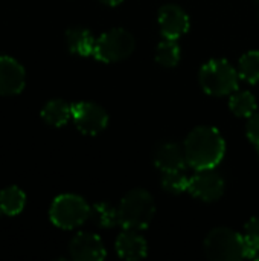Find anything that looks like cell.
<instances>
[{"mask_svg":"<svg viewBox=\"0 0 259 261\" xmlns=\"http://www.w3.org/2000/svg\"><path fill=\"white\" fill-rule=\"evenodd\" d=\"M224 151V139L214 127H197L185 141L186 162L195 170L215 168L221 162Z\"/></svg>","mask_w":259,"mask_h":261,"instance_id":"obj_1","label":"cell"},{"mask_svg":"<svg viewBox=\"0 0 259 261\" xmlns=\"http://www.w3.org/2000/svg\"><path fill=\"white\" fill-rule=\"evenodd\" d=\"M156 213L153 196L140 188L131 190L124 196L118 206L119 225L125 229H145L151 223Z\"/></svg>","mask_w":259,"mask_h":261,"instance_id":"obj_2","label":"cell"},{"mask_svg":"<svg viewBox=\"0 0 259 261\" xmlns=\"http://www.w3.org/2000/svg\"><path fill=\"white\" fill-rule=\"evenodd\" d=\"M200 84L208 95L223 96L238 90V72L223 58L211 60L200 69Z\"/></svg>","mask_w":259,"mask_h":261,"instance_id":"obj_3","label":"cell"},{"mask_svg":"<svg viewBox=\"0 0 259 261\" xmlns=\"http://www.w3.org/2000/svg\"><path fill=\"white\" fill-rule=\"evenodd\" d=\"M205 252L208 258L214 261H238L247 258L243 236L227 228H217L208 234L205 240Z\"/></svg>","mask_w":259,"mask_h":261,"instance_id":"obj_4","label":"cell"},{"mask_svg":"<svg viewBox=\"0 0 259 261\" xmlns=\"http://www.w3.org/2000/svg\"><path fill=\"white\" fill-rule=\"evenodd\" d=\"M49 217L61 229H75L90 217V206L76 194H61L52 202Z\"/></svg>","mask_w":259,"mask_h":261,"instance_id":"obj_5","label":"cell"},{"mask_svg":"<svg viewBox=\"0 0 259 261\" xmlns=\"http://www.w3.org/2000/svg\"><path fill=\"white\" fill-rule=\"evenodd\" d=\"M136 41L133 35L122 29L114 28L104 32L95 44V58L104 63H118L128 58L134 50Z\"/></svg>","mask_w":259,"mask_h":261,"instance_id":"obj_6","label":"cell"},{"mask_svg":"<svg viewBox=\"0 0 259 261\" xmlns=\"http://www.w3.org/2000/svg\"><path fill=\"white\" fill-rule=\"evenodd\" d=\"M72 118L76 125V128L84 135H98L101 133L108 122L107 112L89 101H81L72 106Z\"/></svg>","mask_w":259,"mask_h":261,"instance_id":"obj_7","label":"cell"},{"mask_svg":"<svg viewBox=\"0 0 259 261\" xmlns=\"http://www.w3.org/2000/svg\"><path fill=\"white\" fill-rule=\"evenodd\" d=\"M188 191L203 202H215L224 193V180L217 171H214V168L197 170L189 179Z\"/></svg>","mask_w":259,"mask_h":261,"instance_id":"obj_8","label":"cell"},{"mask_svg":"<svg viewBox=\"0 0 259 261\" xmlns=\"http://www.w3.org/2000/svg\"><path fill=\"white\" fill-rule=\"evenodd\" d=\"M26 86V72L23 66L6 55L0 57V95L12 96L23 92Z\"/></svg>","mask_w":259,"mask_h":261,"instance_id":"obj_9","label":"cell"},{"mask_svg":"<svg viewBox=\"0 0 259 261\" xmlns=\"http://www.w3.org/2000/svg\"><path fill=\"white\" fill-rule=\"evenodd\" d=\"M69 252L75 261H101L105 258L102 240L90 232L76 234L69 243Z\"/></svg>","mask_w":259,"mask_h":261,"instance_id":"obj_10","label":"cell"},{"mask_svg":"<svg viewBox=\"0 0 259 261\" xmlns=\"http://www.w3.org/2000/svg\"><path fill=\"white\" fill-rule=\"evenodd\" d=\"M159 23L165 38L177 40L189 29L188 14L177 5H165L159 11Z\"/></svg>","mask_w":259,"mask_h":261,"instance_id":"obj_11","label":"cell"},{"mask_svg":"<svg viewBox=\"0 0 259 261\" xmlns=\"http://www.w3.org/2000/svg\"><path fill=\"white\" fill-rule=\"evenodd\" d=\"M147 242L136 229H125L116 240V252L124 260H142L147 255Z\"/></svg>","mask_w":259,"mask_h":261,"instance_id":"obj_12","label":"cell"},{"mask_svg":"<svg viewBox=\"0 0 259 261\" xmlns=\"http://www.w3.org/2000/svg\"><path fill=\"white\" fill-rule=\"evenodd\" d=\"M154 164L160 171L168 173V171H182L188 162H186L185 151L177 144L166 142L157 148L154 156Z\"/></svg>","mask_w":259,"mask_h":261,"instance_id":"obj_13","label":"cell"},{"mask_svg":"<svg viewBox=\"0 0 259 261\" xmlns=\"http://www.w3.org/2000/svg\"><path fill=\"white\" fill-rule=\"evenodd\" d=\"M66 41L72 54L89 57V55H93L95 52L96 40L93 38L90 31L85 28H70L66 32Z\"/></svg>","mask_w":259,"mask_h":261,"instance_id":"obj_14","label":"cell"},{"mask_svg":"<svg viewBox=\"0 0 259 261\" xmlns=\"http://www.w3.org/2000/svg\"><path fill=\"white\" fill-rule=\"evenodd\" d=\"M41 118L52 127H63L72 118V107L63 99H52L43 107Z\"/></svg>","mask_w":259,"mask_h":261,"instance_id":"obj_15","label":"cell"},{"mask_svg":"<svg viewBox=\"0 0 259 261\" xmlns=\"http://www.w3.org/2000/svg\"><path fill=\"white\" fill-rule=\"evenodd\" d=\"M26 205V194L18 187H6L0 191V211L5 216H18Z\"/></svg>","mask_w":259,"mask_h":261,"instance_id":"obj_16","label":"cell"},{"mask_svg":"<svg viewBox=\"0 0 259 261\" xmlns=\"http://www.w3.org/2000/svg\"><path fill=\"white\" fill-rule=\"evenodd\" d=\"M231 110L240 118H250L256 110V99L250 92H234L229 99Z\"/></svg>","mask_w":259,"mask_h":261,"instance_id":"obj_17","label":"cell"},{"mask_svg":"<svg viewBox=\"0 0 259 261\" xmlns=\"http://www.w3.org/2000/svg\"><path fill=\"white\" fill-rule=\"evenodd\" d=\"M90 216H92L93 222L101 228H113V226L119 225L118 208H114L113 205H110L107 202L93 205L90 208Z\"/></svg>","mask_w":259,"mask_h":261,"instance_id":"obj_18","label":"cell"},{"mask_svg":"<svg viewBox=\"0 0 259 261\" xmlns=\"http://www.w3.org/2000/svg\"><path fill=\"white\" fill-rule=\"evenodd\" d=\"M238 75L250 84L259 83V50H250L240 58Z\"/></svg>","mask_w":259,"mask_h":261,"instance_id":"obj_19","label":"cell"},{"mask_svg":"<svg viewBox=\"0 0 259 261\" xmlns=\"http://www.w3.org/2000/svg\"><path fill=\"white\" fill-rule=\"evenodd\" d=\"M180 60V47L176 40L165 38L156 49V61L163 67H174Z\"/></svg>","mask_w":259,"mask_h":261,"instance_id":"obj_20","label":"cell"},{"mask_svg":"<svg viewBox=\"0 0 259 261\" xmlns=\"http://www.w3.org/2000/svg\"><path fill=\"white\" fill-rule=\"evenodd\" d=\"M243 239L247 249V258L256 257L259 254V217H253L246 223Z\"/></svg>","mask_w":259,"mask_h":261,"instance_id":"obj_21","label":"cell"},{"mask_svg":"<svg viewBox=\"0 0 259 261\" xmlns=\"http://www.w3.org/2000/svg\"><path fill=\"white\" fill-rule=\"evenodd\" d=\"M188 184H189V179L182 171H168V173H163L162 187L168 193L180 194L183 191H188Z\"/></svg>","mask_w":259,"mask_h":261,"instance_id":"obj_22","label":"cell"},{"mask_svg":"<svg viewBox=\"0 0 259 261\" xmlns=\"http://www.w3.org/2000/svg\"><path fill=\"white\" fill-rule=\"evenodd\" d=\"M247 138L252 144L259 147V113H253L247 122Z\"/></svg>","mask_w":259,"mask_h":261,"instance_id":"obj_23","label":"cell"},{"mask_svg":"<svg viewBox=\"0 0 259 261\" xmlns=\"http://www.w3.org/2000/svg\"><path fill=\"white\" fill-rule=\"evenodd\" d=\"M104 3H107V5H111V6H116V5H119L122 0H102Z\"/></svg>","mask_w":259,"mask_h":261,"instance_id":"obj_24","label":"cell"},{"mask_svg":"<svg viewBox=\"0 0 259 261\" xmlns=\"http://www.w3.org/2000/svg\"><path fill=\"white\" fill-rule=\"evenodd\" d=\"M258 153H259V147H258Z\"/></svg>","mask_w":259,"mask_h":261,"instance_id":"obj_25","label":"cell"},{"mask_svg":"<svg viewBox=\"0 0 259 261\" xmlns=\"http://www.w3.org/2000/svg\"><path fill=\"white\" fill-rule=\"evenodd\" d=\"M0 214H2V211H0Z\"/></svg>","mask_w":259,"mask_h":261,"instance_id":"obj_26","label":"cell"},{"mask_svg":"<svg viewBox=\"0 0 259 261\" xmlns=\"http://www.w3.org/2000/svg\"><path fill=\"white\" fill-rule=\"evenodd\" d=\"M256 2H259V0H256Z\"/></svg>","mask_w":259,"mask_h":261,"instance_id":"obj_27","label":"cell"}]
</instances>
